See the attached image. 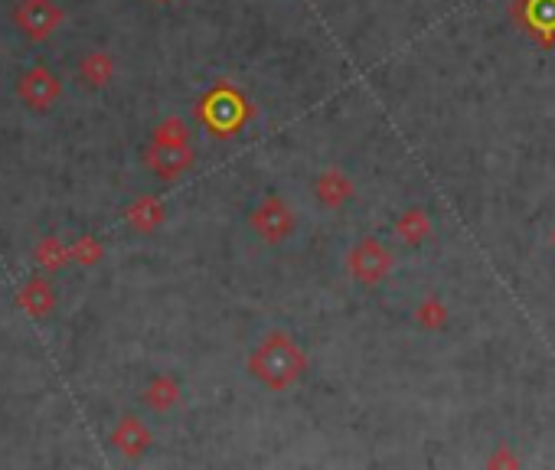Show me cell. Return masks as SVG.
<instances>
[{"label": "cell", "instance_id": "6da1fadb", "mask_svg": "<svg viewBox=\"0 0 555 470\" xmlns=\"http://www.w3.org/2000/svg\"><path fill=\"white\" fill-rule=\"evenodd\" d=\"M249 373L271 392H288L307 373V356L288 333H268L249 356Z\"/></svg>", "mask_w": 555, "mask_h": 470}, {"label": "cell", "instance_id": "4fadbf2b", "mask_svg": "<svg viewBox=\"0 0 555 470\" xmlns=\"http://www.w3.org/2000/svg\"><path fill=\"white\" fill-rule=\"evenodd\" d=\"M154 141H164V144H187V128H183V121H167V125H160Z\"/></svg>", "mask_w": 555, "mask_h": 470}, {"label": "cell", "instance_id": "5b68a950", "mask_svg": "<svg viewBox=\"0 0 555 470\" xmlns=\"http://www.w3.org/2000/svg\"><path fill=\"white\" fill-rule=\"evenodd\" d=\"M311 190H314V200H317L320 206H324V209H340V206H347V203L353 200V193H356L353 180H350L343 170H337V167L317 173Z\"/></svg>", "mask_w": 555, "mask_h": 470}, {"label": "cell", "instance_id": "277c9868", "mask_svg": "<svg viewBox=\"0 0 555 470\" xmlns=\"http://www.w3.org/2000/svg\"><path fill=\"white\" fill-rule=\"evenodd\" d=\"M17 27L30 36V40H43L56 30L59 23V10L53 0H23L17 7Z\"/></svg>", "mask_w": 555, "mask_h": 470}, {"label": "cell", "instance_id": "3957f363", "mask_svg": "<svg viewBox=\"0 0 555 470\" xmlns=\"http://www.w3.org/2000/svg\"><path fill=\"white\" fill-rule=\"evenodd\" d=\"M392 265H396V258H392L389 245L379 239H363L360 245H353V252L347 258L350 278L360 281L363 288H376V284L386 281Z\"/></svg>", "mask_w": 555, "mask_h": 470}, {"label": "cell", "instance_id": "8fae6325", "mask_svg": "<svg viewBox=\"0 0 555 470\" xmlns=\"http://www.w3.org/2000/svg\"><path fill=\"white\" fill-rule=\"evenodd\" d=\"M180 399V386L170 376H157L151 386L144 389V402L154 408V412H167V408H174Z\"/></svg>", "mask_w": 555, "mask_h": 470}, {"label": "cell", "instance_id": "30bf717a", "mask_svg": "<svg viewBox=\"0 0 555 470\" xmlns=\"http://www.w3.org/2000/svg\"><path fill=\"white\" fill-rule=\"evenodd\" d=\"M448 317H451L448 304H444L441 298H435V294L415 307V324L422 330H428V333H438V330L448 327Z\"/></svg>", "mask_w": 555, "mask_h": 470}, {"label": "cell", "instance_id": "7c38bea8", "mask_svg": "<svg viewBox=\"0 0 555 470\" xmlns=\"http://www.w3.org/2000/svg\"><path fill=\"white\" fill-rule=\"evenodd\" d=\"M79 76H82V82H89V85H105L111 79V59L105 53H89L82 59Z\"/></svg>", "mask_w": 555, "mask_h": 470}, {"label": "cell", "instance_id": "8992f818", "mask_svg": "<svg viewBox=\"0 0 555 470\" xmlns=\"http://www.w3.org/2000/svg\"><path fill=\"white\" fill-rule=\"evenodd\" d=\"M17 92L30 108H49L59 95V82L49 69H30L27 76L20 79Z\"/></svg>", "mask_w": 555, "mask_h": 470}, {"label": "cell", "instance_id": "52a82bcc", "mask_svg": "<svg viewBox=\"0 0 555 470\" xmlns=\"http://www.w3.org/2000/svg\"><path fill=\"white\" fill-rule=\"evenodd\" d=\"M147 160H151L154 173H160V177L174 180L180 177L183 170H190L193 164V154L187 144H164V141H154L151 154H147Z\"/></svg>", "mask_w": 555, "mask_h": 470}, {"label": "cell", "instance_id": "ba28073f", "mask_svg": "<svg viewBox=\"0 0 555 470\" xmlns=\"http://www.w3.org/2000/svg\"><path fill=\"white\" fill-rule=\"evenodd\" d=\"M396 235L405 245H418L431 235V219L425 209H405V213L396 219Z\"/></svg>", "mask_w": 555, "mask_h": 470}, {"label": "cell", "instance_id": "5bb4252c", "mask_svg": "<svg viewBox=\"0 0 555 470\" xmlns=\"http://www.w3.org/2000/svg\"><path fill=\"white\" fill-rule=\"evenodd\" d=\"M552 245H555V229H552Z\"/></svg>", "mask_w": 555, "mask_h": 470}, {"label": "cell", "instance_id": "9c48e42d", "mask_svg": "<svg viewBox=\"0 0 555 470\" xmlns=\"http://www.w3.org/2000/svg\"><path fill=\"white\" fill-rule=\"evenodd\" d=\"M115 444H118V451H125V454H141L147 444H151V431H147L138 418H125L115 431Z\"/></svg>", "mask_w": 555, "mask_h": 470}, {"label": "cell", "instance_id": "7a4b0ae2", "mask_svg": "<svg viewBox=\"0 0 555 470\" xmlns=\"http://www.w3.org/2000/svg\"><path fill=\"white\" fill-rule=\"evenodd\" d=\"M249 226L262 242L281 245L291 239L294 229H298V216H294V209L281 200V196H265V200L255 203V209L249 213Z\"/></svg>", "mask_w": 555, "mask_h": 470}, {"label": "cell", "instance_id": "9a60e30c", "mask_svg": "<svg viewBox=\"0 0 555 470\" xmlns=\"http://www.w3.org/2000/svg\"><path fill=\"white\" fill-rule=\"evenodd\" d=\"M160 4H167V0H160Z\"/></svg>", "mask_w": 555, "mask_h": 470}]
</instances>
